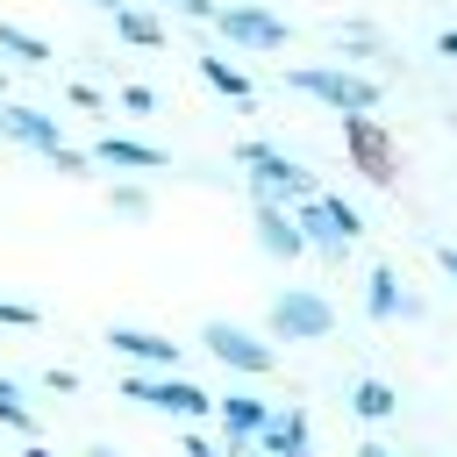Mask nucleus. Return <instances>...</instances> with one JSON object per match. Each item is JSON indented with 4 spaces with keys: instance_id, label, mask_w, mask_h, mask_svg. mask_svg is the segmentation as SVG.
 I'll return each instance as SVG.
<instances>
[{
    "instance_id": "13",
    "label": "nucleus",
    "mask_w": 457,
    "mask_h": 457,
    "mask_svg": "<svg viewBox=\"0 0 457 457\" xmlns=\"http://www.w3.org/2000/svg\"><path fill=\"white\" fill-rule=\"evenodd\" d=\"M364 314H371V321H414V314H421V300L400 286V271H393V264H371V271H364Z\"/></svg>"
},
{
    "instance_id": "32",
    "label": "nucleus",
    "mask_w": 457,
    "mask_h": 457,
    "mask_svg": "<svg viewBox=\"0 0 457 457\" xmlns=\"http://www.w3.org/2000/svg\"><path fill=\"white\" fill-rule=\"evenodd\" d=\"M86 457H121V450H114V443H93V450H86Z\"/></svg>"
},
{
    "instance_id": "5",
    "label": "nucleus",
    "mask_w": 457,
    "mask_h": 457,
    "mask_svg": "<svg viewBox=\"0 0 457 457\" xmlns=\"http://www.w3.org/2000/svg\"><path fill=\"white\" fill-rule=\"evenodd\" d=\"M121 400L157 407V414H179V421H207L214 414V393L200 378H179V371H129L121 378Z\"/></svg>"
},
{
    "instance_id": "25",
    "label": "nucleus",
    "mask_w": 457,
    "mask_h": 457,
    "mask_svg": "<svg viewBox=\"0 0 457 457\" xmlns=\"http://www.w3.org/2000/svg\"><path fill=\"white\" fill-rule=\"evenodd\" d=\"M50 171H64V179H93V157H86V150H71V143H64V150H57V157H50Z\"/></svg>"
},
{
    "instance_id": "10",
    "label": "nucleus",
    "mask_w": 457,
    "mask_h": 457,
    "mask_svg": "<svg viewBox=\"0 0 457 457\" xmlns=\"http://www.w3.org/2000/svg\"><path fill=\"white\" fill-rule=\"evenodd\" d=\"M107 350L129 357L136 371H179V364H186V350H179L164 328H136V321H114V328H107Z\"/></svg>"
},
{
    "instance_id": "1",
    "label": "nucleus",
    "mask_w": 457,
    "mask_h": 457,
    "mask_svg": "<svg viewBox=\"0 0 457 457\" xmlns=\"http://www.w3.org/2000/svg\"><path fill=\"white\" fill-rule=\"evenodd\" d=\"M236 164H243V179H250V200H278V207H300V200H314L321 193V179L300 164V157H286L278 143H236Z\"/></svg>"
},
{
    "instance_id": "16",
    "label": "nucleus",
    "mask_w": 457,
    "mask_h": 457,
    "mask_svg": "<svg viewBox=\"0 0 457 457\" xmlns=\"http://www.w3.org/2000/svg\"><path fill=\"white\" fill-rule=\"evenodd\" d=\"M114 36H121L129 50H164V14H157V7L121 0V7H114Z\"/></svg>"
},
{
    "instance_id": "33",
    "label": "nucleus",
    "mask_w": 457,
    "mask_h": 457,
    "mask_svg": "<svg viewBox=\"0 0 457 457\" xmlns=\"http://www.w3.org/2000/svg\"><path fill=\"white\" fill-rule=\"evenodd\" d=\"M21 457H50V450H43V443H21Z\"/></svg>"
},
{
    "instance_id": "6",
    "label": "nucleus",
    "mask_w": 457,
    "mask_h": 457,
    "mask_svg": "<svg viewBox=\"0 0 457 457\" xmlns=\"http://www.w3.org/2000/svg\"><path fill=\"white\" fill-rule=\"evenodd\" d=\"M207 29H214V36L228 43V50H286V43H293L286 14H271L264 0H221Z\"/></svg>"
},
{
    "instance_id": "14",
    "label": "nucleus",
    "mask_w": 457,
    "mask_h": 457,
    "mask_svg": "<svg viewBox=\"0 0 457 457\" xmlns=\"http://www.w3.org/2000/svg\"><path fill=\"white\" fill-rule=\"evenodd\" d=\"M86 157L107 164V171H171V150H157V143H143V136H100Z\"/></svg>"
},
{
    "instance_id": "20",
    "label": "nucleus",
    "mask_w": 457,
    "mask_h": 457,
    "mask_svg": "<svg viewBox=\"0 0 457 457\" xmlns=\"http://www.w3.org/2000/svg\"><path fill=\"white\" fill-rule=\"evenodd\" d=\"M336 43H343L350 57H378V64H393V43H386V29H371V21H343V29H336Z\"/></svg>"
},
{
    "instance_id": "3",
    "label": "nucleus",
    "mask_w": 457,
    "mask_h": 457,
    "mask_svg": "<svg viewBox=\"0 0 457 457\" xmlns=\"http://www.w3.org/2000/svg\"><path fill=\"white\" fill-rule=\"evenodd\" d=\"M286 86L336 107V114H378V79L350 71V64H286Z\"/></svg>"
},
{
    "instance_id": "22",
    "label": "nucleus",
    "mask_w": 457,
    "mask_h": 457,
    "mask_svg": "<svg viewBox=\"0 0 457 457\" xmlns=\"http://www.w3.org/2000/svg\"><path fill=\"white\" fill-rule=\"evenodd\" d=\"M114 107H121V114H157V86H143V79H129V86L114 93Z\"/></svg>"
},
{
    "instance_id": "31",
    "label": "nucleus",
    "mask_w": 457,
    "mask_h": 457,
    "mask_svg": "<svg viewBox=\"0 0 457 457\" xmlns=\"http://www.w3.org/2000/svg\"><path fill=\"white\" fill-rule=\"evenodd\" d=\"M357 457H393V450H386L378 436H364V443H357Z\"/></svg>"
},
{
    "instance_id": "12",
    "label": "nucleus",
    "mask_w": 457,
    "mask_h": 457,
    "mask_svg": "<svg viewBox=\"0 0 457 457\" xmlns=\"http://www.w3.org/2000/svg\"><path fill=\"white\" fill-rule=\"evenodd\" d=\"M257 457H314V421H307V407H271V421L257 428Z\"/></svg>"
},
{
    "instance_id": "2",
    "label": "nucleus",
    "mask_w": 457,
    "mask_h": 457,
    "mask_svg": "<svg viewBox=\"0 0 457 457\" xmlns=\"http://www.w3.org/2000/svg\"><path fill=\"white\" fill-rule=\"evenodd\" d=\"M293 228H300V243H307L321 264H343V257H350V243L364 236V214H357L343 193H328V186H321L314 200H300V207H293Z\"/></svg>"
},
{
    "instance_id": "15",
    "label": "nucleus",
    "mask_w": 457,
    "mask_h": 457,
    "mask_svg": "<svg viewBox=\"0 0 457 457\" xmlns=\"http://www.w3.org/2000/svg\"><path fill=\"white\" fill-rule=\"evenodd\" d=\"M200 79H207L221 100H236V107H250V100H257V79H250L228 50H200Z\"/></svg>"
},
{
    "instance_id": "34",
    "label": "nucleus",
    "mask_w": 457,
    "mask_h": 457,
    "mask_svg": "<svg viewBox=\"0 0 457 457\" xmlns=\"http://www.w3.org/2000/svg\"><path fill=\"white\" fill-rule=\"evenodd\" d=\"M93 7H100V14H114V7H121V0H93Z\"/></svg>"
},
{
    "instance_id": "26",
    "label": "nucleus",
    "mask_w": 457,
    "mask_h": 457,
    "mask_svg": "<svg viewBox=\"0 0 457 457\" xmlns=\"http://www.w3.org/2000/svg\"><path fill=\"white\" fill-rule=\"evenodd\" d=\"M179 450H186V457H221V443H214V436H200V428H186V436H179Z\"/></svg>"
},
{
    "instance_id": "18",
    "label": "nucleus",
    "mask_w": 457,
    "mask_h": 457,
    "mask_svg": "<svg viewBox=\"0 0 457 457\" xmlns=\"http://www.w3.org/2000/svg\"><path fill=\"white\" fill-rule=\"evenodd\" d=\"M393 407H400V393H393L386 378H357V386H350V414H357V421H393Z\"/></svg>"
},
{
    "instance_id": "17",
    "label": "nucleus",
    "mask_w": 457,
    "mask_h": 457,
    "mask_svg": "<svg viewBox=\"0 0 457 457\" xmlns=\"http://www.w3.org/2000/svg\"><path fill=\"white\" fill-rule=\"evenodd\" d=\"M0 428H14L21 443H36V436H43V428H36V407H29V386H21V378H7V371H0Z\"/></svg>"
},
{
    "instance_id": "9",
    "label": "nucleus",
    "mask_w": 457,
    "mask_h": 457,
    "mask_svg": "<svg viewBox=\"0 0 457 457\" xmlns=\"http://www.w3.org/2000/svg\"><path fill=\"white\" fill-rule=\"evenodd\" d=\"M343 143H350V164L371 186H393L400 179V157H393V136L378 129V114H343Z\"/></svg>"
},
{
    "instance_id": "29",
    "label": "nucleus",
    "mask_w": 457,
    "mask_h": 457,
    "mask_svg": "<svg viewBox=\"0 0 457 457\" xmlns=\"http://www.w3.org/2000/svg\"><path fill=\"white\" fill-rule=\"evenodd\" d=\"M436 264H443V278L457 286V243H436Z\"/></svg>"
},
{
    "instance_id": "23",
    "label": "nucleus",
    "mask_w": 457,
    "mask_h": 457,
    "mask_svg": "<svg viewBox=\"0 0 457 457\" xmlns=\"http://www.w3.org/2000/svg\"><path fill=\"white\" fill-rule=\"evenodd\" d=\"M0 328H43V307H36V300H7V293H0Z\"/></svg>"
},
{
    "instance_id": "30",
    "label": "nucleus",
    "mask_w": 457,
    "mask_h": 457,
    "mask_svg": "<svg viewBox=\"0 0 457 457\" xmlns=\"http://www.w3.org/2000/svg\"><path fill=\"white\" fill-rule=\"evenodd\" d=\"M436 57H450V64H457V29H443V36H436Z\"/></svg>"
},
{
    "instance_id": "21",
    "label": "nucleus",
    "mask_w": 457,
    "mask_h": 457,
    "mask_svg": "<svg viewBox=\"0 0 457 457\" xmlns=\"http://www.w3.org/2000/svg\"><path fill=\"white\" fill-rule=\"evenodd\" d=\"M107 207H114L121 221H143V214H150V186H136V179H121V186H107Z\"/></svg>"
},
{
    "instance_id": "8",
    "label": "nucleus",
    "mask_w": 457,
    "mask_h": 457,
    "mask_svg": "<svg viewBox=\"0 0 457 457\" xmlns=\"http://www.w3.org/2000/svg\"><path fill=\"white\" fill-rule=\"evenodd\" d=\"M0 143H14V150H29V157L50 164L64 150V121L43 114V107H29V100H0Z\"/></svg>"
},
{
    "instance_id": "11",
    "label": "nucleus",
    "mask_w": 457,
    "mask_h": 457,
    "mask_svg": "<svg viewBox=\"0 0 457 457\" xmlns=\"http://www.w3.org/2000/svg\"><path fill=\"white\" fill-rule=\"evenodd\" d=\"M250 228H257V250H264V257H278V264L307 257V243H300V228H293V207H278V200H250Z\"/></svg>"
},
{
    "instance_id": "7",
    "label": "nucleus",
    "mask_w": 457,
    "mask_h": 457,
    "mask_svg": "<svg viewBox=\"0 0 457 457\" xmlns=\"http://www.w3.org/2000/svg\"><path fill=\"white\" fill-rule=\"evenodd\" d=\"M200 350H207L214 364H228L236 378H271V371H278V350H271L257 328H243V321H200Z\"/></svg>"
},
{
    "instance_id": "24",
    "label": "nucleus",
    "mask_w": 457,
    "mask_h": 457,
    "mask_svg": "<svg viewBox=\"0 0 457 457\" xmlns=\"http://www.w3.org/2000/svg\"><path fill=\"white\" fill-rule=\"evenodd\" d=\"M64 100H71L79 114H100V107H107V93H100V86H86V79H71V86H64Z\"/></svg>"
},
{
    "instance_id": "4",
    "label": "nucleus",
    "mask_w": 457,
    "mask_h": 457,
    "mask_svg": "<svg viewBox=\"0 0 457 457\" xmlns=\"http://www.w3.org/2000/svg\"><path fill=\"white\" fill-rule=\"evenodd\" d=\"M264 328H271V343H321V336H336V307L314 286H278L264 307Z\"/></svg>"
},
{
    "instance_id": "28",
    "label": "nucleus",
    "mask_w": 457,
    "mask_h": 457,
    "mask_svg": "<svg viewBox=\"0 0 457 457\" xmlns=\"http://www.w3.org/2000/svg\"><path fill=\"white\" fill-rule=\"evenodd\" d=\"M43 386H50V393H79V371H64V364H50V371H43Z\"/></svg>"
},
{
    "instance_id": "35",
    "label": "nucleus",
    "mask_w": 457,
    "mask_h": 457,
    "mask_svg": "<svg viewBox=\"0 0 457 457\" xmlns=\"http://www.w3.org/2000/svg\"><path fill=\"white\" fill-rule=\"evenodd\" d=\"M0 93H7V71H0Z\"/></svg>"
},
{
    "instance_id": "19",
    "label": "nucleus",
    "mask_w": 457,
    "mask_h": 457,
    "mask_svg": "<svg viewBox=\"0 0 457 457\" xmlns=\"http://www.w3.org/2000/svg\"><path fill=\"white\" fill-rule=\"evenodd\" d=\"M0 57H14V64H50V43H43L36 29H21V21L0 14Z\"/></svg>"
},
{
    "instance_id": "27",
    "label": "nucleus",
    "mask_w": 457,
    "mask_h": 457,
    "mask_svg": "<svg viewBox=\"0 0 457 457\" xmlns=\"http://www.w3.org/2000/svg\"><path fill=\"white\" fill-rule=\"evenodd\" d=\"M164 7H171V14H186V21H214V7H221V0H164Z\"/></svg>"
}]
</instances>
